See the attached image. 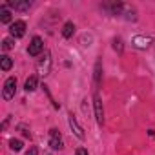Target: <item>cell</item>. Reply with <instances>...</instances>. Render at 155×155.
I'll return each mask as SVG.
<instances>
[{
	"label": "cell",
	"instance_id": "obj_3",
	"mask_svg": "<svg viewBox=\"0 0 155 155\" xmlns=\"http://www.w3.org/2000/svg\"><path fill=\"white\" fill-rule=\"evenodd\" d=\"M9 33H11V37H15V38L24 37V33H26V22H24V20H15V22L9 26Z\"/></svg>",
	"mask_w": 155,
	"mask_h": 155
},
{
	"label": "cell",
	"instance_id": "obj_15",
	"mask_svg": "<svg viewBox=\"0 0 155 155\" xmlns=\"http://www.w3.org/2000/svg\"><path fill=\"white\" fill-rule=\"evenodd\" d=\"M2 49H4V51L13 49V40H11V38H4V40H2Z\"/></svg>",
	"mask_w": 155,
	"mask_h": 155
},
{
	"label": "cell",
	"instance_id": "obj_6",
	"mask_svg": "<svg viewBox=\"0 0 155 155\" xmlns=\"http://www.w3.org/2000/svg\"><path fill=\"white\" fill-rule=\"evenodd\" d=\"M49 146L53 148V150H62L64 148V142H62V137H60V133L57 131V130H51L49 131Z\"/></svg>",
	"mask_w": 155,
	"mask_h": 155
},
{
	"label": "cell",
	"instance_id": "obj_18",
	"mask_svg": "<svg viewBox=\"0 0 155 155\" xmlns=\"http://www.w3.org/2000/svg\"><path fill=\"white\" fill-rule=\"evenodd\" d=\"M26 155H38V150H37L35 146H31V148L26 151Z\"/></svg>",
	"mask_w": 155,
	"mask_h": 155
},
{
	"label": "cell",
	"instance_id": "obj_1",
	"mask_svg": "<svg viewBox=\"0 0 155 155\" xmlns=\"http://www.w3.org/2000/svg\"><path fill=\"white\" fill-rule=\"evenodd\" d=\"M37 69H38V73H40L42 77L49 75V71H51V55H49V51H46V53H44V57L38 60Z\"/></svg>",
	"mask_w": 155,
	"mask_h": 155
},
{
	"label": "cell",
	"instance_id": "obj_9",
	"mask_svg": "<svg viewBox=\"0 0 155 155\" xmlns=\"http://www.w3.org/2000/svg\"><path fill=\"white\" fill-rule=\"evenodd\" d=\"M9 6L13 9H18V11H26L31 8V2H9Z\"/></svg>",
	"mask_w": 155,
	"mask_h": 155
},
{
	"label": "cell",
	"instance_id": "obj_8",
	"mask_svg": "<svg viewBox=\"0 0 155 155\" xmlns=\"http://www.w3.org/2000/svg\"><path fill=\"white\" fill-rule=\"evenodd\" d=\"M150 44H151V38H148V37H135V38H133V46L139 48V49H144V48H148Z\"/></svg>",
	"mask_w": 155,
	"mask_h": 155
},
{
	"label": "cell",
	"instance_id": "obj_5",
	"mask_svg": "<svg viewBox=\"0 0 155 155\" xmlns=\"http://www.w3.org/2000/svg\"><path fill=\"white\" fill-rule=\"evenodd\" d=\"M93 106H95V119H97V124L99 126H102V122H104V113H102V101H101V97L95 93V97H93Z\"/></svg>",
	"mask_w": 155,
	"mask_h": 155
},
{
	"label": "cell",
	"instance_id": "obj_14",
	"mask_svg": "<svg viewBox=\"0 0 155 155\" xmlns=\"http://www.w3.org/2000/svg\"><path fill=\"white\" fill-rule=\"evenodd\" d=\"M11 20V13L8 11V9H2V11H0V22H2V24H8Z\"/></svg>",
	"mask_w": 155,
	"mask_h": 155
},
{
	"label": "cell",
	"instance_id": "obj_11",
	"mask_svg": "<svg viewBox=\"0 0 155 155\" xmlns=\"http://www.w3.org/2000/svg\"><path fill=\"white\" fill-rule=\"evenodd\" d=\"M73 31H75L73 22H66V24H64V28H62V35H64L66 38H69V37L73 35Z\"/></svg>",
	"mask_w": 155,
	"mask_h": 155
},
{
	"label": "cell",
	"instance_id": "obj_10",
	"mask_svg": "<svg viewBox=\"0 0 155 155\" xmlns=\"http://www.w3.org/2000/svg\"><path fill=\"white\" fill-rule=\"evenodd\" d=\"M0 66H2L4 71H8V69H11V66H13V60H11L8 55H2V57H0Z\"/></svg>",
	"mask_w": 155,
	"mask_h": 155
},
{
	"label": "cell",
	"instance_id": "obj_12",
	"mask_svg": "<svg viewBox=\"0 0 155 155\" xmlns=\"http://www.w3.org/2000/svg\"><path fill=\"white\" fill-rule=\"evenodd\" d=\"M26 91H33V90H37V77H29V79L26 81Z\"/></svg>",
	"mask_w": 155,
	"mask_h": 155
},
{
	"label": "cell",
	"instance_id": "obj_13",
	"mask_svg": "<svg viewBox=\"0 0 155 155\" xmlns=\"http://www.w3.org/2000/svg\"><path fill=\"white\" fill-rule=\"evenodd\" d=\"M9 148H11L13 151H20V150H22V140H18V139H11V140H9Z\"/></svg>",
	"mask_w": 155,
	"mask_h": 155
},
{
	"label": "cell",
	"instance_id": "obj_16",
	"mask_svg": "<svg viewBox=\"0 0 155 155\" xmlns=\"http://www.w3.org/2000/svg\"><path fill=\"white\" fill-rule=\"evenodd\" d=\"M99 79H101V62H97L95 66V84H99Z\"/></svg>",
	"mask_w": 155,
	"mask_h": 155
},
{
	"label": "cell",
	"instance_id": "obj_7",
	"mask_svg": "<svg viewBox=\"0 0 155 155\" xmlns=\"http://www.w3.org/2000/svg\"><path fill=\"white\" fill-rule=\"evenodd\" d=\"M68 120H69V126H71V130H73V133L79 137V139H84V131H82V128L77 124V120H75V117H73V113H69L68 115Z\"/></svg>",
	"mask_w": 155,
	"mask_h": 155
},
{
	"label": "cell",
	"instance_id": "obj_4",
	"mask_svg": "<svg viewBox=\"0 0 155 155\" xmlns=\"http://www.w3.org/2000/svg\"><path fill=\"white\" fill-rule=\"evenodd\" d=\"M44 51V42H42V38L40 37H33V40H31V44H29V48H28V53L31 55V57H37V55H40Z\"/></svg>",
	"mask_w": 155,
	"mask_h": 155
},
{
	"label": "cell",
	"instance_id": "obj_2",
	"mask_svg": "<svg viewBox=\"0 0 155 155\" xmlns=\"http://www.w3.org/2000/svg\"><path fill=\"white\" fill-rule=\"evenodd\" d=\"M15 91H17V79H15V77H9V79L6 81V84H4L2 97H4L6 101H11V99L15 97Z\"/></svg>",
	"mask_w": 155,
	"mask_h": 155
},
{
	"label": "cell",
	"instance_id": "obj_17",
	"mask_svg": "<svg viewBox=\"0 0 155 155\" xmlns=\"http://www.w3.org/2000/svg\"><path fill=\"white\" fill-rule=\"evenodd\" d=\"M113 48L120 53V51H122V40H120V38H115V40H113Z\"/></svg>",
	"mask_w": 155,
	"mask_h": 155
},
{
	"label": "cell",
	"instance_id": "obj_19",
	"mask_svg": "<svg viewBox=\"0 0 155 155\" xmlns=\"http://www.w3.org/2000/svg\"><path fill=\"white\" fill-rule=\"evenodd\" d=\"M75 155H88V150H86V148H77Z\"/></svg>",
	"mask_w": 155,
	"mask_h": 155
}]
</instances>
